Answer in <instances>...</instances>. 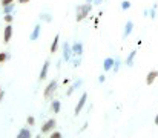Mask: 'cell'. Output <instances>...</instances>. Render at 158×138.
Returning <instances> with one entry per match:
<instances>
[{"label":"cell","mask_w":158,"mask_h":138,"mask_svg":"<svg viewBox=\"0 0 158 138\" xmlns=\"http://www.w3.org/2000/svg\"><path fill=\"white\" fill-rule=\"evenodd\" d=\"M92 12V3H81L75 6V20L77 22H83L85 19H88Z\"/></svg>","instance_id":"6da1fadb"},{"label":"cell","mask_w":158,"mask_h":138,"mask_svg":"<svg viewBox=\"0 0 158 138\" xmlns=\"http://www.w3.org/2000/svg\"><path fill=\"white\" fill-rule=\"evenodd\" d=\"M55 126H57V121L54 120V118H51V120H46L43 124H42V134H51L54 129H55Z\"/></svg>","instance_id":"7a4b0ae2"},{"label":"cell","mask_w":158,"mask_h":138,"mask_svg":"<svg viewBox=\"0 0 158 138\" xmlns=\"http://www.w3.org/2000/svg\"><path fill=\"white\" fill-rule=\"evenodd\" d=\"M72 48L71 45L68 43V42H64V45H63V52H61V57H63V61L64 63H69L71 61V58H72Z\"/></svg>","instance_id":"3957f363"},{"label":"cell","mask_w":158,"mask_h":138,"mask_svg":"<svg viewBox=\"0 0 158 138\" xmlns=\"http://www.w3.org/2000/svg\"><path fill=\"white\" fill-rule=\"evenodd\" d=\"M57 85H58V83H57V80L49 82V83H48V86H46V88H45V91H43V97H45V98H51V97L54 95V92L57 91Z\"/></svg>","instance_id":"277c9868"},{"label":"cell","mask_w":158,"mask_h":138,"mask_svg":"<svg viewBox=\"0 0 158 138\" xmlns=\"http://www.w3.org/2000/svg\"><path fill=\"white\" fill-rule=\"evenodd\" d=\"M86 100H88V92H83V94H81V97L78 98V103H77L75 111H74V115H75V117L83 111V107H85V104H86Z\"/></svg>","instance_id":"5b68a950"},{"label":"cell","mask_w":158,"mask_h":138,"mask_svg":"<svg viewBox=\"0 0 158 138\" xmlns=\"http://www.w3.org/2000/svg\"><path fill=\"white\" fill-rule=\"evenodd\" d=\"M49 68H51V61H49V60H45V63H43V66H42V69H40V75H39V80H40V82L46 80L48 72H49Z\"/></svg>","instance_id":"8992f818"},{"label":"cell","mask_w":158,"mask_h":138,"mask_svg":"<svg viewBox=\"0 0 158 138\" xmlns=\"http://www.w3.org/2000/svg\"><path fill=\"white\" fill-rule=\"evenodd\" d=\"M12 32H14L12 25H6L5 29H3V43H5V45L11 42V39H12Z\"/></svg>","instance_id":"52a82bcc"},{"label":"cell","mask_w":158,"mask_h":138,"mask_svg":"<svg viewBox=\"0 0 158 138\" xmlns=\"http://www.w3.org/2000/svg\"><path fill=\"white\" fill-rule=\"evenodd\" d=\"M71 48H72V54H74V57H81L83 55V43L81 42H74L72 45H71Z\"/></svg>","instance_id":"ba28073f"},{"label":"cell","mask_w":158,"mask_h":138,"mask_svg":"<svg viewBox=\"0 0 158 138\" xmlns=\"http://www.w3.org/2000/svg\"><path fill=\"white\" fill-rule=\"evenodd\" d=\"M137 54H138V51H137V49H132V51H131V52L126 55V60H124V63H126V66H127V68H132V66H134Z\"/></svg>","instance_id":"9c48e42d"},{"label":"cell","mask_w":158,"mask_h":138,"mask_svg":"<svg viewBox=\"0 0 158 138\" xmlns=\"http://www.w3.org/2000/svg\"><path fill=\"white\" fill-rule=\"evenodd\" d=\"M132 31H134V22H132V20H127L126 25H124V29H123V36H121V39H127V37L132 34Z\"/></svg>","instance_id":"30bf717a"},{"label":"cell","mask_w":158,"mask_h":138,"mask_svg":"<svg viewBox=\"0 0 158 138\" xmlns=\"http://www.w3.org/2000/svg\"><path fill=\"white\" fill-rule=\"evenodd\" d=\"M157 77H158V71L157 69L149 71V72H148V75H146V85H148V86L154 85V82L157 80Z\"/></svg>","instance_id":"8fae6325"},{"label":"cell","mask_w":158,"mask_h":138,"mask_svg":"<svg viewBox=\"0 0 158 138\" xmlns=\"http://www.w3.org/2000/svg\"><path fill=\"white\" fill-rule=\"evenodd\" d=\"M40 32H42V25H35L34 29H32V32H31V36H29V40L31 42H35L40 37Z\"/></svg>","instance_id":"7c38bea8"},{"label":"cell","mask_w":158,"mask_h":138,"mask_svg":"<svg viewBox=\"0 0 158 138\" xmlns=\"http://www.w3.org/2000/svg\"><path fill=\"white\" fill-rule=\"evenodd\" d=\"M144 17H151V20H155V17H157V3H154L151 9H144Z\"/></svg>","instance_id":"4fadbf2b"},{"label":"cell","mask_w":158,"mask_h":138,"mask_svg":"<svg viewBox=\"0 0 158 138\" xmlns=\"http://www.w3.org/2000/svg\"><path fill=\"white\" fill-rule=\"evenodd\" d=\"M112 66H114V58H112V57H106L105 61H103V71H105V72L112 71Z\"/></svg>","instance_id":"5bb4252c"},{"label":"cell","mask_w":158,"mask_h":138,"mask_svg":"<svg viewBox=\"0 0 158 138\" xmlns=\"http://www.w3.org/2000/svg\"><path fill=\"white\" fill-rule=\"evenodd\" d=\"M15 138H32V134H31V131L28 128H22L19 131V134L15 135Z\"/></svg>","instance_id":"9a60e30c"},{"label":"cell","mask_w":158,"mask_h":138,"mask_svg":"<svg viewBox=\"0 0 158 138\" xmlns=\"http://www.w3.org/2000/svg\"><path fill=\"white\" fill-rule=\"evenodd\" d=\"M121 58L120 57H114V66H112V72L114 74H118V71H120V68H121Z\"/></svg>","instance_id":"2e32d148"},{"label":"cell","mask_w":158,"mask_h":138,"mask_svg":"<svg viewBox=\"0 0 158 138\" xmlns=\"http://www.w3.org/2000/svg\"><path fill=\"white\" fill-rule=\"evenodd\" d=\"M51 111H52L54 114H58V112L61 111V101H60V100H52V103H51Z\"/></svg>","instance_id":"e0dca14e"},{"label":"cell","mask_w":158,"mask_h":138,"mask_svg":"<svg viewBox=\"0 0 158 138\" xmlns=\"http://www.w3.org/2000/svg\"><path fill=\"white\" fill-rule=\"evenodd\" d=\"M58 45H60V34H57L55 37H54L52 43H51V54H54V52H57V49H58Z\"/></svg>","instance_id":"ac0fdd59"},{"label":"cell","mask_w":158,"mask_h":138,"mask_svg":"<svg viewBox=\"0 0 158 138\" xmlns=\"http://www.w3.org/2000/svg\"><path fill=\"white\" fill-rule=\"evenodd\" d=\"M54 20L52 14L51 12H42L40 14V22H46V23H51Z\"/></svg>","instance_id":"d6986e66"},{"label":"cell","mask_w":158,"mask_h":138,"mask_svg":"<svg viewBox=\"0 0 158 138\" xmlns=\"http://www.w3.org/2000/svg\"><path fill=\"white\" fill-rule=\"evenodd\" d=\"M131 6H132V3H131L129 0H123V2L120 3V8H121V11H127V9H131Z\"/></svg>","instance_id":"ffe728a7"},{"label":"cell","mask_w":158,"mask_h":138,"mask_svg":"<svg viewBox=\"0 0 158 138\" xmlns=\"http://www.w3.org/2000/svg\"><path fill=\"white\" fill-rule=\"evenodd\" d=\"M14 11V3L12 5H8V6H3V15L5 14H11Z\"/></svg>","instance_id":"44dd1931"},{"label":"cell","mask_w":158,"mask_h":138,"mask_svg":"<svg viewBox=\"0 0 158 138\" xmlns=\"http://www.w3.org/2000/svg\"><path fill=\"white\" fill-rule=\"evenodd\" d=\"M3 20H5V22L9 25V23H12V20H14V15H12V14H5V15H3Z\"/></svg>","instance_id":"7402d4cb"},{"label":"cell","mask_w":158,"mask_h":138,"mask_svg":"<svg viewBox=\"0 0 158 138\" xmlns=\"http://www.w3.org/2000/svg\"><path fill=\"white\" fill-rule=\"evenodd\" d=\"M80 65H81V57H75L74 61H72V66L74 68H80Z\"/></svg>","instance_id":"603a6c76"},{"label":"cell","mask_w":158,"mask_h":138,"mask_svg":"<svg viewBox=\"0 0 158 138\" xmlns=\"http://www.w3.org/2000/svg\"><path fill=\"white\" fill-rule=\"evenodd\" d=\"M8 58H9V54L8 52H0V63H5Z\"/></svg>","instance_id":"cb8c5ba5"},{"label":"cell","mask_w":158,"mask_h":138,"mask_svg":"<svg viewBox=\"0 0 158 138\" xmlns=\"http://www.w3.org/2000/svg\"><path fill=\"white\" fill-rule=\"evenodd\" d=\"M49 138H63V135H61V132H58V131H52Z\"/></svg>","instance_id":"d4e9b609"},{"label":"cell","mask_w":158,"mask_h":138,"mask_svg":"<svg viewBox=\"0 0 158 138\" xmlns=\"http://www.w3.org/2000/svg\"><path fill=\"white\" fill-rule=\"evenodd\" d=\"M26 123H28L29 126H34V124H35V118H34L32 115H29V117L26 118Z\"/></svg>","instance_id":"484cf974"},{"label":"cell","mask_w":158,"mask_h":138,"mask_svg":"<svg viewBox=\"0 0 158 138\" xmlns=\"http://www.w3.org/2000/svg\"><path fill=\"white\" fill-rule=\"evenodd\" d=\"M75 89H77V86H75V85H72V86H71V88L68 89V92H66V95H68V97H71V95L74 94V91H75Z\"/></svg>","instance_id":"4316f807"},{"label":"cell","mask_w":158,"mask_h":138,"mask_svg":"<svg viewBox=\"0 0 158 138\" xmlns=\"http://www.w3.org/2000/svg\"><path fill=\"white\" fill-rule=\"evenodd\" d=\"M103 2H105V0H86V3H92V5H97V6L102 5Z\"/></svg>","instance_id":"83f0119b"},{"label":"cell","mask_w":158,"mask_h":138,"mask_svg":"<svg viewBox=\"0 0 158 138\" xmlns=\"http://www.w3.org/2000/svg\"><path fill=\"white\" fill-rule=\"evenodd\" d=\"M0 3H2V6H8V5H12L14 0H2Z\"/></svg>","instance_id":"f1b7e54d"},{"label":"cell","mask_w":158,"mask_h":138,"mask_svg":"<svg viewBox=\"0 0 158 138\" xmlns=\"http://www.w3.org/2000/svg\"><path fill=\"white\" fill-rule=\"evenodd\" d=\"M105 82H106V75H105V74H102V75L98 77V83L102 85V83H105Z\"/></svg>","instance_id":"f546056e"},{"label":"cell","mask_w":158,"mask_h":138,"mask_svg":"<svg viewBox=\"0 0 158 138\" xmlns=\"http://www.w3.org/2000/svg\"><path fill=\"white\" fill-rule=\"evenodd\" d=\"M31 0H19V3H22V5H25V3H29Z\"/></svg>","instance_id":"4dcf8cb0"},{"label":"cell","mask_w":158,"mask_h":138,"mask_svg":"<svg viewBox=\"0 0 158 138\" xmlns=\"http://www.w3.org/2000/svg\"><path fill=\"white\" fill-rule=\"evenodd\" d=\"M3 97H5V91H2V92H0V101L3 100Z\"/></svg>","instance_id":"1f68e13d"},{"label":"cell","mask_w":158,"mask_h":138,"mask_svg":"<svg viewBox=\"0 0 158 138\" xmlns=\"http://www.w3.org/2000/svg\"><path fill=\"white\" fill-rule=\"evenodd\" d=\"M154 123H155V126H158V114L155 115V120H154Z\"/></svg>","instance_id":"d6a6232c"},{"label":"cell","mask_w":158,"mask_h":138,"mask_svg":"<svg viewBox=\"0 0 158 138\" xmlns=\"http://www.w3.org/2000/svg\"><path fill=\"white\" fill-rule=\"evenodd\" d=\"M35 138H42V135H37V137H35Z\"/></svg>","instance_id":"836d02e7"},{"label":"cell","mask_w":158,"mask_h":138,"mask_svg":"<svg viewBox=\"0 0 158 138\" xmlns=\"http://www.w3.org/2000/svg\"><path fill=\"white\" fill-rule=\"evenodd\" d=\"M0 92H2V88H0Z\"/></svg>","instance_id":"e575fe53"}]
</instances>
